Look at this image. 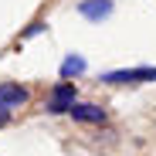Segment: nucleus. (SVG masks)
<instances>
[{
	"label": "nucleus",
	"mask_w": 156,
	"mask_h": 156,
	"mask_svg": "<svg viewBox=\"0 0 156 156\" xmlns=\"http://www.w3.org/2000/svg\"><path fill=\"white\" fill-rule=\"evenodd\" d=\"M102 82L109 85H129V82H156V68H126V71H105Z\"/></svg>",
	"instance_id": "nucleus-1"
},
{
	"label": "nucleus",
	"mask_w": 156,
	"mask_h": 156,
	"mask_svg": "<svg viewBox=\"0 0 156 156\" xmlns=\"http://www.w3.org/2000/svg\"><path fill=\"white\" fill-rule=\"evenodd\" d=\"M71 115L82 119V122H105V112L98 105H88V102H75L71 105Z\"/></svg>",
	"instance_id": "nucleus-5"
},
{
	"label": "nucleus",
	"mask_w": 156,
	"mask_h": 156,
	"mask_svg": "<svg viewBox=\"0 0 156 156\" xmlns=\"http://www.w3.org/2000/svg\"><path fill=\"white\" fill-rule=\"evenodd\" d=\"M4 122H7V109H4V105H0V126H4Z\"/></svg>",
	"instance_id": "nucleus-7"
},
{
	"label": "nucleus",
	"mask_w": 156,
	"mask_h": 156,
	"mask_svg": "<svg viewBox=\"0 0 156 156\" xmlns=\"http://www.w3.org/2000/svg\"><path fill=\"white\" fill-rule=\"evenodd\" d=\"M85 71V58L82 55H68L61 61V78H71V75H82Z\"/></svg>",
	"instance_id": "nucleus-6"
},
{
	"label": "nucleus",
	"mask_w": 156,
	"mask_h": 156,
	"mask_svg": "<svg viewBox=\"0 0 156 156\" xmlns=\"http://www.w3.org/2000/svg\"><path fill=\"white\" fill-rule=\"evenodd\" d=\"M27 102V92L20 85H0V105L4 109H14V105H24Z\"/></svg>",
	"instance_id": "nucleus-4"
},
{
	"label": "nucleus",
	"mask_w": 156,
	"mask_h": 156,
	"mask_svg": "<svg viewBox=\"0 0 156 156\" xmlns=\"http://www.w3.org/2000/svg\"><path fill=\"white\" fill-rule=\"evenodd\" d=\"M78 14L95 20V24H102L105 17H112V0H82L78 4Z\"/></svg>",
	"instance_id": "nucleus-3"
},
{
	"label": "nucleus",
	"mask_w": 156,
	"mask_h": 156,
	"mask_svg": "<svg viewBox=\"0 0 156 156\" xmlns=\"http://www.w3.org/2000/svg\"><path fill=\"white\" fill-rule=\"evenodd\" d=\"M71 105H75V85H68V82H61L55 92H51V98H48V112H71Z\"/></svg>",
	"instance_id": "nucleus-2"
}]
</instances>
